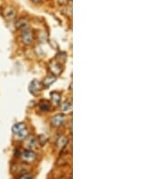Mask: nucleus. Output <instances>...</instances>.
Instances as JSON below:
<instances>
[{"label":"nucleus","instance_id":"1","mask_svg":"<svg viewBox=\"0 0 162 179\" xmlns=\"http://www.w3.org/2000/svg\"><path fill=\"white\" fill-rule=\"evenodd\" d=\"M19 156L21 157L22 160L24 161L25 163H31L36 159V154L33 150H30V149L22 151Z\"/></svg>","mask_w":162,"mask_h":179},{"label":"nucleus","instance_id":"2","mask_svg":"<svg viewBox=\"0 0 162 179\" xmlns=\"http://www.w3.org/2000/svg\"><path fill=\"white\" fill-rule=\"evenodd\" d=\"M43 88L44 87L42 85V83L40 82L39 81H37V80L32 81L31 83L29 84V91L33 95H37L38 93H40Z\"/></svg>","mask_w":162,"mask_h":179},{"label":"nucleus","instance_id":"3","mask_svg":"<svg viewBox=\"0 0 162 179\" xmlns=\"http://www.w3.org/2000/svg\"><path fill=\"white\" fill-rule=\"evenodd\" d=\"M21 40L24 44H31L34 41V36H33V33L30 29H25L23 30L22 34H21Z\"/></svg>","mask_w":162,"mask_h":179},{"label":"nucleus","instance_id":"4","mask_svg":"<svg viewBox=\"0 0 162 179\" xmlns=\"http://www.w3.org/2000/svg\"><path fill=\"white\" fill-rule=\"evenodd\" d=\"M49 70L52 73V75L57 77L58 75H59L62 73V70H63V68H62V65H61V63L59 62L52 61L49 64Z\"/></svg>","mask_w":162,"mask_h":179},{"label":"nucleus","instance_id":"5","mask_svg":"<svg viewBox=\"0 0 162 179\" xmlns=\"http://www.w3.org/2000/svg\"><path fill=\"white\" fill-rule=\"evenodd\" d=\"M66 121V117L63 114H56L52 118V125L55 128L61 127Z\"/></svg>","mask_w":162,"mask_h":179},{"label":"nucleus","instance_id":"6","mask_svg":"<svg viewBox=\"0 0 162 179\" xmlns=\"http://www.w3.org/2000/svg\"><path fill=\"white\" fill-rule=\"evenodd\" d=\"M16 10L13 8V7H11V6H7L4 9L3 11V16L7 20H12V19H14L16 17Z\"/></svg>","mask_w":162,"mask_h":179},{"label":"nucleus","instance_id":"7","mask_svg":"<svg viewBox=\"0 0 162 179\" xmlns=\"http://www.w3.org/2000/svg\"><path fill=\"white\" fill-rule=\"evenodd\" d=\"M16 27L18 30H25L28 28V22L24 18H19L16 22Z\"/></svg>","mask_w":162,"mask_h":179},{"label":"nucleus","instance_id":"8","mask_svg":"<svg viewBox=\"0 0 162 179\" xmlns=\"http://www.w3.org/2000/svg\"><path fill=\"white\" fill-rule=\"evenodd\" d=\"M56 80H57V77L54 76V75H52V74H51V75H48L47 77H45L44 80H43V81H42V83L43 87L48 88V87H50L51 85H52L53 83L56 81Z\"/></svg>","mask_w":162,"mask_h":179},{"label":"nucleus","instance_id":"9","mask_svg":"<svg viewBox=\"0 0 162 179\" xmlns=\"http://www.w3.org/2000/svg\"><path fill=\"white\" fill-rule=\"evenodd\" d=\"M51 99L52 102L54 106H59L60 103V93L59 91H52L51 92Z\"/></svg>","mask_w":162,"mask_h":179},{"label":"nucleus","instance_id":"10","mask_svg":"<svg viewBox=\"0 0 162 179\" xmlns=\"http://www.w3.org/2000/svg\"><path fill=\"white\" fill-rule=\"evenodd\" d=\"M68 142H69V139H68L67 137H65V136H60V137L58 138L57 142H56V147H57L58 148H63L66 147V145L68 144Z\"/></svg>","mask_w":162,"mask_h":179},{"label":"nucleus","instance_id":"11","mask_svg":"<svg viewBox=\"0 0 162 179\" xmlns=\"http://www.w3.org/2000/svg\"><path fill=\"white\" fill-rule=\"evenodd\" d=\"M39 109L42 112H47V111H49L50 110H51V104H50V102L48 101L42 100L39 103Z\"/></svg>","mask_w":162,"mask_h":179},{"label":"nucleus","instance_id":"12","mask_svg":"<svg viewBox=\"0 0 162 179\" xmlns=\"http://www.w3.org/2000/svg\"><path fill=\"white\" fill-rule=\"evenodd\" d=\"M28 136H29V130L27 129V128L22 129L21 131H19L18 133H16V134L15 135V137H16L17 139H19V140L25 139Z\"/></svg>","mask_w":162,"mask_h":179},{"label":"nucleus","instance_id":"13","mask_svg":"<svg viewBox=\"0 0 162 179\" xmlns=\"http://www.w3.org/2000/svg\"><path fill=\"white\" fill-rule=\"evenodd\" d=\"M62 111L65 114H70L72 111V103L71 101H66L62 105Z\"/></svg>","mask_w":162,"mask_h":179},{"label":"nucleus","instance_id":"14","mask_svg":"<svg viewBox=\"0 0 162 179\" xmlns=\"http://www.w3.org/2000/svg\"><path fill=\"white\" fill-rule=\"evenodd\" d=\"M25 128H26L25 124H23L22 122H19V123H16V124H15L13 126V128H12V131H13L14 135H16V133L19 132V131H21L22 129Z\"/></svg>","mask_w":162,"mask_h":179},{"label":"nucleus","instance_id":"15","mask_svg":"<svg viewBox=\"0 0 162 179\" xmlns=\"http://www.w3.org/2000/svg\"><path fill=\"white\" fill-rule=\"evenodd\" d=\"M37 139L34 138V137H31L28 140H27V147H28V148L31 150V148H35V146H36V144H37Z\"/></svg>","mask_w":162,"mask_h":179},{"label":"nucleus","instance_id":"16","mask_svg":"<svg viewBox=\"0 0 162 179\" xmlns=\"http://www.w3.org/2000/svg\"><path fill=\"white\" fill-rule=\"evenodd\" d=\"M37 141L40 142L42 146H43V145L45 144V143H46V141H47V138H46L45 136H43V135H41V136L39 137V138H38V140H37Z\"/></svg>","mask_w":162,"mask_h":179},{"label":"nucleus","instance_id":"17","mask_svg":"<svg viewBox=\"0 0 162 179\" xmlns=\"http://www.w3.org/2000/svg\"><path fill=\"white\" fill-rule=\"evenodd\" d=\"M20 179H33V175H31L29 174H24L20 177Z\"/></svg>","mask_w":162,"mask_h":179},{"label":"nucleus","instance_id":"18","mask_svg":"<svg viewBox=\"0 0 162 179\" xmlns=\"http://www.w3.org/2000/svg\"><path fill=\"white\" fill-rule=\"evenodd\" d=\"M33 2H36V3H38V2H40V1H42V0H33Z\"/></svg>","mask_w":162,"mask_h":179}]
</instances>
